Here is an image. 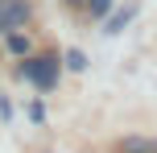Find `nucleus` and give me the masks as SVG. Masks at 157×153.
<instances>
[{"mask_svg": "<svg viewBox=\"0 0 157 153\" xmlns=\"http://www.w3.org/2000/svg\"><path fill=\"white\" fill-rule=\"evenodd\" d=\"M66 62H71V66H75V71H83V66H87V58H83V54H78V50H71V54H66Z\"/></svg>", "mask_w": 157, "mask_h": 153, "instance_id": "obj_7", "label": "nucleus"}, {"mask_svg": "<svg viewBox=\"0 0 157 153\" xmlns=\"http://www.w3.org/2000/svg\"><path fill=\"white\" fill-rule=\"evenodd\" d=\"M29 21V4L25 0H0V33L17 29V25Z\"/></svg>", "mask_w": 157, "mask_h": 153, "instance_id": "obj_2", "label": "nucleus"}, {"mask_svg": "<svg viewBox=\"0 0 157 153\" xmlns=\"http://www.w3.org/2000/svg\"><path fill=\"white\" fill-rule=\"evenodd\" d=\"M128 17H132V8H124V13H116V17H112V25H108V33L124 29V21H128Z\"/></svg>", "mask_w": 157, "mask_h": 153, "instance_id": "obj_5", "label": "nucleus"}, {"mask_svg": "<svg viewBox=\"0 0 157 153\" xmlns=\"http://www.w3.org/2000/svg\"><path fill=\"white\" fill-rule=\"evenodd\" d=\"M8 46H13L17 54H29V37H21V33H13V37H8Z\"/></svg>", "mask_w": 157, "mask_h": 153, "instance_id": "obj_4", "label": "nucleus"}, {"mask_svg": "<svg viewBox=\"0 0 157 153\" xmlns=\"http://www.w3.org/2000/svg\"><path fill=\"white\" fill-rule=\"evenodd\" d=\"M120 153H157V141L153 137H124L120 141Z\"/></svg>", "mask_w": 157, "mask_h": 153, "instance_id": "obj_3", "label": "nucleus"}, {"mask_svg": "<svg viewBox=\"0 0 157 153\" xmlns=\"http://www.w3.org/2000/svg\"><path fill=\"white\" fill-rule=\"evenodd\" d=\"M87 8H91V17H103L112 8V0H87Z\"/></svg>", "mask_w": 157, "mask_h": 153, "instance_id": "obj_6", "label": "nucleus"}, {"mask_svg": "<svg viewBox=\"0 0 157 153\" xmlns=\"http://www.w3.org/2000/svg\"><path fill=\"white\" fill-rule=\"evenodd\" d=\"M21 75H25L29 83H33V87L50 91V87L58 83V58H50V54H41V58H25Z\"/></svg>", "mask_w": 157, "mask_h": 153, "instance_id": "obj_1", "label": "nucleus"}]
</instances>
